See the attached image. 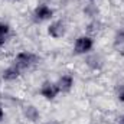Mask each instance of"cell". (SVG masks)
I'll list each match as a JSON object with an SVG mask.
<instances>
[{
  "mask_svg": "<svg viewBox=\"0 0 124 124\" xmlns=\"http://www.w3.org/2000/svg\"><path fill=\"white\" fill-rule=\"evenodd\" d=\"M39 94H40V97L43 100L54 101V100L58 98V95L61 94V91H59L56 82H54V81H43L40 88H39Z\"/></svg>",
  "mask_w": 124,
  "mask_h": 124,
  "instance_id": "cell-5",
  "label": "cell"
},
{
  "mask_svg": "<svg viewBox=\"0 0 124 124\" xmlns=\"http://www.w3.org/2000/svg\"><path fill=\"white\" fill-rule=\"evenodd\" d=\"M12 63L15 66H17L22 72H25V71H29L39 63V56L32 51H19L13 56Z\"/></svg>",
  "mask_w": 124,
  "mask_h": 124,
  "instance_id": "cell-1",
  "label": "cell"
},
{
  "mask_svg": "<svg viewBox=\"0 0 124 124\" xmlns=\"http://www.w3.org/2000/svg\"><path fill=\"white\" fill-rule=\"evenodd\" d=\"M46 32H48V35H49L52 39L59 40L62 38H65V35H66V32H68V26H66L65 20L56 19V20H52V22L48 25Z\"/></svg>",
  "mask_w": 124,
  "mask_h": 124,
  "instance_id": "cell-4",
  "label": "cell"
},
{
  "mask_svg": "<svg viewBox=\"0 0 124 124\" xmlns=\"http://www.w3.org/2000/svg\"><path fill=\"white\" fill-rule=\"evenodd\" d=\"M12 38V26L4 22V20H0V49H3L9 40Z\"/></svg>",
  "mask_w": 124,
  "mask_h": 124,
  "instance_id": "cell-8",
  "label": "cell"
},
{
  "mask_svg": "<svg viewBox=\"0 0 124 124\" xmlns=\"http://www.w3.org/2000/svg\"><path fill=\"white\" fill-rule=\"evenodd\" d=\"M22 75H23V72H22L17 66H15L13 63L9 65V66H6V68L1 71V79H3L4 82H16L17 79H20Z\"/></svg>",
  "mask_w": 124,
  "mask_h": 124,
  "instance_id": "cell-7",
  "label": "cell"
},
{
  "mask_svg": "<svg viewBox=\"0 0 124 124\" xmlns=\"http://www.w3.org/2000/svg\"><path fill=\"white\" fill-rule=\"evenodd\" d=\"M118 124H124V116H121V118H120V121H118Z\"/></svg>",
  "mask_w": 124,
  "mask_h": 124,
  "instance_id": "cell-12",
  "label": "cell"
},
{
  "mask_svg": "<svg viewBox=\"0 0 124 124\" xmlns=\"http://www.w3.org/2000/svg\"><path fill=\"white\" fill-rule=\"evenodd\" d=\"M23 116L28 121H32V123H35L40 118V113L35 105H26L23 108Z\"/></svg>",
  "mask_w": 124,
  "mask_h": 124,
  "instance_id": "cell-9",
  "label": "cell"
},
{
  "mask_svg": "<svg viewBox=\"0 0 124 124\" xmlns=\"http://www.w3.org/2000/svg\"><path fill=\"white\" fill-rule=\"evenodd\" d=\"M94 46H95L94 36L84 33V35L77 36V39L74 42V46H72V51H74L75 55H88V54L93 52Z\"/></svg>",
  "mask_w": 124,
  "mask_h": 124,
  "instance_id": "cell-2",
  "label": "cell"
},
{
  "mask_svg": "<svg viewBox=\"0 0 124 124\" xmlns=\"http://www.w3.org/2000/svg\"><path fill=\"white\" fill-rule=\"evenodd\" d=\"M55 16V10L52 6H49L48 3H39L35 6V9L32 10V19L36 23H43L48 20H52Z\"/></svg>",
  "mask_w": 124,
  "mask_h": 124,
  "instance_id": "cell-3",
  "label": "cell"
},
{
  "mask_svg": "<svg viewBox=\"0 0 124 124\" xmlns=\"http://www.w3.org/2000/svg\"><path fill=\"white\" fill-rule=\"evenodd\" d=\"M117 100L121 102V104H124V84L120 87V90H118V94H117Z\"/></svg>",
  "mask_w": 124,
  "mask_h": 124,
  "instance_id": "cell-10",
  "label": "cell"
},
{
  "mask_svg": "<svg viewBox=\"0 0 124 124\" xmlns=\"http://www.w3.org/2000/svg\"><path fill=\"white\" fill-rule=\"evenodd\" d=\"M4 118H6V111H4V107L0 104V124L4 121Z\"/></svg>",
  "mask_w": 124,
  "mask_h": 124,
  "instance_id": "cell-11",
  "label": "cell"
},
{
  "mask_svg": "<svg viewBox=\"0 0 124 124\" xmlns=\"http://www.w3.org/2000/svg\"><path fill=\"white\" fill-rule=\"evenodd\" d=\"M87 1H90V3H94V1H97V0H87Z\"/></svg>",
  "mask_w": 124,
  "mask_h": 124,
  "instance_id": "cell-13",
  "label": "cell"
},
{
  "mask_svg": "<svg viewBox=\"0 0 124 124\" xmlns=\"http://www.w3.org/2000/svg\"><path fill=\"white\" fill-rule=\"evenodd\" d=\"M56 85L59 88L61 94H68L74 90V85H75V78L72 74H63L58 78L56 81Z\"/></svg>",
  "mask_w": 124,
  "mask_h": 124,
  "instance_id": "cell-6",
  "label": "cell"
}]
</instances>
